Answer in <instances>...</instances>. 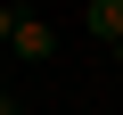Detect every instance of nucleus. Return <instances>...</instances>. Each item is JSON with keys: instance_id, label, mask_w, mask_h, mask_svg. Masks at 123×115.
<instances>
[{"instance_id": "obj_3", "label": "nucleus", "mask_w": 123, "mask_h": 115, "mask_svg": "<svg viewBox=\"0 0 123 115\" xmlns=\"http://www.w3.org/2000/svg\"><path fill=\"white\" fill-rule=\"evenodd\" d=\"M8 33H17V8H0V49H8Z\"/></svg>"}, {"instance_id": "obj_4", "label": "nucleus", "mask_w": 123, "mask_h": 115, "mask_svg": "<svg viewBox=\"0 0 123 115\" xmlns=\"http://www.w3.org/2000/svg\"><path fill=\"white\" fill-rule=\"evenodd\" d=\"M0 115H25V107H17V99H8V90H0Z\"/></svg>"}, {"instance_id": "obj_1", "label": "nucleus", "mask_w": 123, "mask_h": 115, "mask_svg": "<svg viewBox=\"0 0 123 115\" xmlns=\"http://www.w3.org/2000/svg\"><path fill=\"white\" fill-rule=\"evenodd\" d=\"M8 49H17V58H57V33H49L41 17H17V33H8Z\"/></svg>"}, {"instance_id": "obj_2", "label": "nucleus", "mask_w": 123, "mask_h": 115, "mask_svg": "<svg viewBox=\"0 0 123 115\" xmlns=\"http://www.w3.org/2000/svg\"><path fill=\"white\" fill-rule=\"evenodd\" d=\"M90 33H98V41L123 33V0H90Z\"/></svg>"}]
</instances>
